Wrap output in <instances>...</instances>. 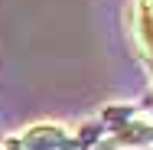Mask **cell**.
Returning <instances> with one entry per match:
<instances>
[{"mask_svg":"<svg viewBox=\"0 0 153 150\" xmlns=\"http://www.w3.org/2000/svg\"><path fill=\"white\" fill-rule=\"evenodd\" d=\"M108 147L111 150H153V121L130 118L124 124H114Z\"/></svg>","mask_w":153,"mask_h":150,"instance_id":"7a4b0ae2","label":"cell"},{"mask_svg":"<svg viewBox=\"0 0 153 150\" xmlns=\"http://www.w3.org/2000/svg\"><path fill=\"white\" fill-rule=\"evenodd\" d=\"M7 150H72V134L52 121H42L30 124L23 134H13L7 140Z\"/></svg>","mask_w":153,"mask_h":150,"instance_id":"6da1fadb","label":"cell"},{"mask_svg":"<svg viewBox=\"0 0 153 150\" xmlns=\"http://www.w3.org/2000/svg\"><path fill=\"white\" fill-rule=\"evenodd\" d=\"M134 30L143 56L153 59V0H134Z\"/></svg>","mask_w":153,"mask_h":150,"instance_id":"3957f363","label":"cell"}]
</instances>
